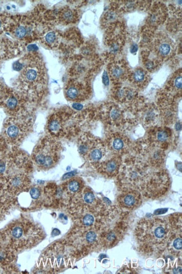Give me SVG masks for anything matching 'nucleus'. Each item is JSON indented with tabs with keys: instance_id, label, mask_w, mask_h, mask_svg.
<instances>
[{
	"instance_id": "nucleus-1",
	"label": "nucleus",
	"mask_w": 182,
	"mask_h": 274,
	"mask_svg": "<svg viewBox=\"0 0 182 274\" xmlns=\"http://www.w3.org/2000/svg\"><path fill=\"white\" fill-rule=\"evenodd\" d=\"M0 237L16 251L31 249L45 237L42 229L26 219H19L0 232Z\"/></svg>"
},
{
	"instance_id": "nucleus-2",
	"label": "nucleus",
	"mask_w": 182,
	"mask_h": 274,
	"mask_svg": "<svg viewBox=\"0 0 182 274\" xmlns=\"http://www.w3.org/2000/svg\"><path fill=\"white\" fill-rule=\"evenodd\" d=\"M137 237L142 245L148 250H155L167 239L168 229L160 219L143 222L137 227Z\"/></svg>"
},
{
	"instance_id": "nucleus-3",
	"label": "nucleus",
	"mask_w": 182,
	"mask_h": 274,
	"mask_svg": "<svg viewBox=\"0 0 182 274\" xmlns=\"http://www.w3.org/2000/svg\"><path fill=\"white\" fill-rule=\"evenodd\" d=\"M60 145L56 139L47 137L36 147L32 155V161L41 171H48L56 165L59 161Z\"/></svg>"
},
{
	"instance_id": "nucleus-4",
	"label": "nucleus",
	"mask_w": 182,
	"mask_h": 274,
	"mask_svg": "<svg viewBox=\"0 0 182 274\" xmlns=\"http://www.w3.org/2000/svg\"><path fill=\"white\" fill-rule=\"evenodd\" d=\"M107 149L106 143L88 134L82 135L79 140L80 155L96 167L104 161Z\"/></svg>"
},
{
	"instance_id": "nucleus-5",
	"label": "nucleus",
	"mask_w": 182,
	"mask_h": 274,
	"mask_svg": "<svg viewBox=\"0 0 182 274\" xmlns=\"http://www.w3.org/2000/svg\"><path fill=\"white\" fill-rule=\"evenodd\" d=\"M20 79L23 90L27 94L36 96L42 92L46 85L45 70L40 63L33 62L25 68Z\"/></svg>"
},
{
	"instance_id": "nucleus-6",
	"label": "nucleus",
	"mask_w": 182,
	"mask_h": 274,
	"mask_svg": "<svg viewBox=\"0 0 182 274\" xmlns=\"http://www.w3.org/2000/svg\"><path fill=\"white\" fill-rule=\"evenodd\" d=\"M147 174L139 163H131L126 165L120 172L121 182L128 188L127 190L140 189L144 185Z\"/></svg>"
},
{
	"instance_id": "nucleus-7",
	"label": "nucleus",
	"mask_w": 182,
	"mask_h": 274,
	"mask_svg": "<svg viewBox=\"0 0 182 274\" xmlns=\"http://www.w3.org/2000/svg\"><path fill=\"white\" fill-rule=\"evenodd\" d=\"M31 128L29 122L24 119H12L5 124V139L12 145H18L23 141Z\"/></svg>"
},
{
	"instance_id": "nucleus-8",
	"label": "nucleus",
	"mask_w": 182,
	"mask_h": 274,
	"mask_svg": "<svg viewBox=\"0 0 182 274\" xmlns=\"http://www.w3.org/2000/svg\"><path fill=\"white\" fill-rule=\"evenodd\" d=\"M139 153L145 163L154 167H161L164 161L165 153L161 147L146 140L140 142Z\"/></svg>"
},
{
	"instance_id": "nucleus-9",
	"label": "nucleus",
	"mask_w": 182,
	"mask_h": 274,
	"mask_svg": "<svg viewBox=\"0 0 182 274\" xmlns=\"http://www.w3.org/2000/svg\"><path fill=\"white\" fill-rule=\"evenodd\" d=\"M98 238L97 233L93 228L79 227V231L74 232L70 237V242L76 249L88 250L97 243Z\"/></svg>"
},
{
	"instance_id": "nucleus-10",
	"label": "nucleus",
	"mask_w": 182,
	"mask_h": 274,
	"mask_svg": "<svg viewBox=\"0 0 182 274\" xmlns=\"http://www.w3.org/2000/svg\"><path fill=\"white\" fill-rule=\"evenodd\" d=\"M47 130L50 136L55 139L68 136L74 132L65 116L58 114L53 115L49 119Z\"/></svg>"
},
{
	"instance_id": "nucleus-11",
	"label": "nucleus",
	"mask_w": 182,
	"mask_h": 274,
	"mask_svg": "<svg viewBox=\"0 0 182 274\" xmlns=\"http://www.w3.org/2000/svg\"><path fill=\"white\" fill-rule=\"evenodd\" d=\"M3 183L10 195H18L29 188L31 180L25 172H18L9 175Z\"/></svg>"
},
{
	"instance_id": "nucleus-12",
	"label": "nucleus",
	"mask_w": 182,
	"mask_h": 274,
	"mask_svg": "<svg viewBox=\"0 0 182 274\" xmlns=\"http://www.w3.org/2000/svg\"><path fill=\"white\" fill-rule=\"evenodd\" d=\"M106 144L109 150L119 156L129 150L130 141L125 135L120 133H114L107 137Z\"/></svg>"
},
{
	"instance_id": "nucleus-13",
	"label": "nucleus",
	"mask_w": 182,
	"mask_h": 274,
	"mask_svg": "<svg viewBox=\"0 0 182 274\" xmlns=\"http://www.w3.org/2000/svg\"><path fill=\"white\" fill-rule=\"evenodd\" d=\"M121 166V158L118 156L110 160H104L97 167L99 173L104 176L109 178L114 177L119 171Z\"/></svg>"
},
{
	"instance_id": "nucleus-14",
	"label": "nucleus",
	"mask_w": 182,
	"mask_h": 274,
	"mask_svg": "<svg viewBox=\"0 0 182 274\" xmlns=\"http://www.w3.org/2000/svg\"><path fill=\"white\" fill-rule=\"evenodd\" d=\"M118 202L126 209H134L141 204V195L137 190H126L119 196Z\"/></svg>"
},
{
	"instance_id": "nucleus-15",
	"label": "nucleus",
	"mask_w": 182,
	"mask_h": 274,
	"mask_svg": "<svg viewBox=\"0 0 182 274\" xmlns=\"http://www.w3.org/2000/svg\"><path fill=\"white\" fill-rule=\"evenodd\" d=\"M86 87L78 81H71L66 88V96L69 100H84L87 95Z\"/></svg>"
},
{
	"instance_id": "nucleus-16",
	"label": "nucleus",
	"mask_w": 182,
	"mask_h": 274,
	"mask_svg": "<svg viewBox=\"0 0 182 274\" xmlns=\"http://www.w3.org/2000/svg\"><path fill=\"white\" fill-rule=\"evenodd\" d=\"M171 131L167 128H157L153 129L149 134L147 140L163 148L166 142H169L171 137Z\"/></svg>"
},
{
	"instance_id": "nucleus-17",
	"label": "nucleus",
	"mask_w": 182,
	"mask_h": 274,
	"mask_svg": "<svg viewBox=\"0 0 182 274\" xmlns=\"http://www.w3.org/2000/svg\"><path fill=\"white\" fill-rule=\"evenodd\" d=\"M84 188L83 182L79 178H71L62 186V195L70 197L71 199Z\"/></svg>"
},
{
	"instance_id": "nucleus-18",
	"label": "nucleus",
	"mask_w": 182,
	"mask_h": 274,
	"mask_svg": "<svg viewBox=\"0 0 182 274\" xmlns=\"http://www.w3.org/2000/svg\"><path fill=\"white\" fill-rule=\"evenodd\" d=\"M16 251L0 237V265L9 266L14 261Z\"/></svg>"
},
{
	"instance_id": "nucleus-19",
	"label": "nucleus",
	"mask_w": 182,
	"mask_h": 274,
	"mask_svg": "<svg viewBox=\"0 0 182 274\" xmlns=\"http://www.w3.org/2000/svg\"><path fill=\"white\" fill-rule=\"evenodd\" d=\"M160 111L165 124H172L175 117V109L172 101L163 99L160 102Z\"/></svg>"
},
{
	"instance_id": "nucleus-20",
	"label": "nucleus",
	"mask_w": 182,
	"mask_h": 274,
	"mask_svg": "<svg viewBox=\"0 0 182 274\" xmlns=\"http://www.w3.org/2000/svg\"><path fill=\"white\" fill-rule=\"evenodd\" d=\"M130 80L132 84L138 88H143L148 83V75L145 71L137 69L130 75Z\"/></svg>"
},
{
	"instance_id": "nucleus-21",
	"label": "nucleus",
	"mask_w": 182,
	"mask_h": 274,
	"mask_svg": "<svg viewBox=\"0 0 182 274\" xmlns=\"http://www.w3.org/2000/svg\"><path fill=\"white\" fill-rule=\"evenodd\" d=\"M127 72L125 65L120 64H113L109 69V75L112 80L115 82H119L125 79L127 77Z\"/></svg>"
},
{
	"instance_id": "nucleus-22",
	"label": "nucleus",
	"mask_w": 182,
	"mask_h": 274,
	"mask_svg": "<svg viewBox=\"0 0 182 274\" xmlns=\"http://www.w3.org/2000/svg\"><path fill=\"white\" fill-rule=\"evenodd\" d=\"M105 117L107 121L113 125H118L122 119V113L120 109L115 105H110L106 109Z\"/></svg>"
},
{
	"instance_id": "nucleus-23",
	"label": "nucleus",
	"mask_w": 182,
	"mask_h": 274,
	"mask_svg": "<svg viewBox=\"0 0 182 274\" xmlns=\"http://www.w3.org/2000/svg\"><path fill=\"white\" fill-rule=\"evenodd\" d=\"M158 114L154 107H148L143 114V122L147 126H153L158 122Z\"/></svg>"
},
{
	"instance_id": "nucleus-24",
	"label": "nucleus",
	"mask_w": 182,
	"mask_h": 274,
	"mask_svg": "<svg viewBox=\"0 0 182 274\" xmlns=\"http://www.w3.org/2000/svg\"><path fill=\"white\" fill-rule=\"evenodd\" d=\"M181 75H178L171 79L169 83V89L173 94H179L181 93L182 84Z\"/></svg>"
},
{
	"instance_id": "nucleus-25",
	"label": "nucleus",
	"mask_w": 182,
	"mask_h": 274,
	"mask_svg": "<svg viewBox=\"0 0 182 274\" xmlns=\"http://www.w3.org/2000/svg\"><path fill=\"white\" fill-rule=\"evenodd\" d=\"M19 105V100L18 97L13 95H10L5 100V106H7L9 111H15Z\"/></svg>"
},
{
	"instance_id": "nucleus-26",
	"label": "nucleus",
	"mask_w": 182,
	"mask_h": 274,
	"mask_svg": "<svg viewBox=\"0 0 182 274\" xmlns=\"http://www.w3.org/2000/svg\"><path fill=\"white\" fill-rule=\"evenodd\" d=\"M170 249L175 254L176 253H179L181 251L182 244H181V235L175 236V237L170 240V243L169 244Z\"/></svg>"
},
{
	"instance_id": "nucleus-27",
	"label": "nucleus",
	"mask_w": 182,
	"mask_h": 274,
	"mask_svg": "<svg viewBox=\"0 0 182 274\" xmlns=\"http://www.w3.org/2000/svg\"><path fill=\"white\" fill-rule=\"evenodd\" d=\"M172 50V47L169 43L163 42L159 44L158 47V52L160 56L168 57Z\"/></svg>"
},
{
	"instance_id": "nucleus-28",
	"label": "nucleus",
	"mask_w": 182,
	"mask_h": 274,
	"mask_svg": "<svg viewBox=\"0 0 182 274\" xmlns=\"http://www.w3.org/2000/svg\"><path fill=\"white\" fill-rule=\"evenodd\" d=\"M44 41L49 46H54L58 43V37L56 33L54 32H49L44 37Z\"/></svg>"
},
{
	"instance_id": "nucleus-29",
	"label": "nucleus",
	"mask_w": 182,
	"mask_h": 274,
	"mask_svg": "<svg viewBox=\"0 0 182 274\" xmlns=\"http://www.w3.org/2000/svg\"><path fill=\"white\" fill-rule=\"evenodd\" d=\"M60 17L64 21L70 23V22L75 20V14L73 10L68 9L62 12V14H60Z\"/></svg>"
},
{
	"instance_id": "nucleus-30",
	"label": "nucleus",
	"mask_w": 182,
	"mask_h": 274,
	"mask_svg": "<svg viewBox=\"0 0 182 274\" xmlns=\"http://www.w3.org/2000/svg\"><path fill=\"white\" fill-rule=\"evenodd\" d=\"M27 30L24 25H19L16 26L15 30V35L18 38H23L26 35Z\"/></svg>"
},
{
	"instance_id": "nucleus-31",
	"label": "nucleus",
	"mask_w": 182,
	"mask_h": 274,
	"mask_svg": "<svg viewBox=\"0 0 182 274\" xmlns=\"http://www.w3.org/2000/svg\"><path fill=\"white\" fill-rule=\"evenodd\" d=\"M30 195L33 200H39L42 195V190L39 187L36 186L31 188Z\"/></svg>"
},
{
	"instance_id": "nucleus-32",
	"label": "nucleus",
	"mask_w": 182,
	"mask_h": 274,
	"mask_svg": "<svg viewBox=\"0 0 182 274\" xmlns=\"http://www.w3.org/2000/svg\"><path fill=\"white\" fill-rule=\"evenodd\" d=\"M117 14H115L114 12H109L107 13L106 16V20L111 21H113L116 18Z\"/></svg>"
},
{
	"instance_id": "nucleus-33",
	"label": "nucleus",
	"mask_w": 182,
	"mask_h": 274,
	"mask_svg": "<svg viewBox=\"0 0 182 274\" xmlns=\"http://www.w3.org/2000/svg\"><path fill=\"white\" fill-rule=\"evenodd\" d=\"M145 67L148 71H153L155 70L156 65L152 61H148L146 63Z\"/></svg>"
},
{
	"instance_id": "nucleus-34",
	"label": "nucleus",
	"mask_w": 182,
	"mask_h": 274,
	"mask_svg": "<svg viewBox=\"0 0 182 274\" xmlns=\"http://www.w3.org/2000/svg\"><path fill=\"white\" fill-rule=\"evenodd\" d=\"M103 81L104 85H108V84H109L108 75L106 71H104V72L103 73Z\"/></svg>"
},
{
	"instance_id": "nucleus-35",
	"label": "nucleus",
	"mask_w": 182,
	"mask_h": 274,
	"mask_svg": "<svg viewBox=\"0 0 182 274\" xmlns=\"http://www.w3.org/2000/svg\"><path fill=\"white\" fill-rule=\"evenodd\" d=\"M138 50V46L137 44L134 43L133 45H132L130 48V51L132 53H136Z\"/></svg>"
},
{
	"instance_id": "nucleus-36",
	"label": "nucleus",
	"mask_w": 182,
	"mask_h": 274,
	"mask_svg": "<svg viewBox=\"0 0 182 274\" xmlns=\"http://www.w3.org/2000/svg\"><path fill=\"white\" fill-rule=\"evenodd\" d=\"M7 208L0 205V218L4 216V213L7 210Z\"/></svg>"
},
{
	"instance_id": "nucleus-37",
	"label": "nucleus",
	"mask_w": 182,
	"mask_h": 274,
	"mask_svg": "<svg viewBox=\"0 0 182 274\" xmlns=\"http://www.w3.org/2000/svg\"><path fill=\"white\" fill-rule=\"evenodd\" d=\"M14 68L16 70H19L22 69V65L19 62H16L14 65Z\"/></svg>"
},
{
	"instance_id": "nucleus-38",
	"label": "nucleus",
	"mask_w": 182,
	"mask_h": 274,
	"mask_svg": "<svg viewBox=\"0 0 182 274\" xmlns=\"http://www.w3.org/2000/svg\"><path fill=\"white\" fill-rule=\"evenodd\" d=\"M73 107L77 109V111H81L82 108V106L80 103H75L73 105Z\"/></svg>"
},
{
	"instance_id": "nucleus-39",
	"label": "nucleus",
	"mask_w": 182,
	"mask_h": 274,
	"mask_svg": "<svg viewBox=\"0 0 182 274\" xmlns=\"http://www.w3.org/2000/svg\"><path fill=\"white\" fill-rule=\"evenodd\" d=\"M3 144L4 142H3V141L0 140V152H1V151H2L3 149Z\"/></svg>"
},
{
	"instance_id": "nucleus-40",
	"label": "nucleus",
	"mask_w": 182,
	"mask_h": 274,
	"mask_svg": "<svg viewBox=\"0 0 182 274\" xmlns=\"http://www.w3.org/2000/svg\"><path fill=\"white\" fill-rule=\"evenodd\" d=\"M2 25V21H1V20H0V28H1Z\"/></svg>"
}]
</instances>
